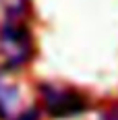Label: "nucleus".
I'll return each mask as SVG.
<instances>
[{
    "instance_id": "39448f33",
    "label": "nucleus",
    "mask_w": 118,
    "mask_h": 120,
    "mask_svg": "<svg viewBox=\"0 0 118 120\" xmlns=\"http://www.w3.org/2000/svg\"><path fill=\"white\" fill-rule=\"evenodd\" d=\"M99 120H118V104H112L110 108H106L102 112Z\"/></svg>"
},
{
    "instance_id": "f03ea898",
    "label": "nucleus",
    "mask_w": 118,
    "mask_h": 120,
    "mask_svg": "<svg viewBox=\"0 0 118 120\" xmlns=\"http://www.w3.org/2000/svg\"><path fill=\"white\" fill-rule=\"evenodd\" d=\"M42 108L50 118H75L87 110V99L71 87H60L54 83L39 85Z\"/></svg>"
},
{
    "instance_id": "20e7f679",
    "label": "nucleus",
    "mask_w": 118,
    "mask_h": 120,
    "mask_svg": "<svg viewBox=\"0 0 118 120\" xmlns=\"http://www.w3.org/2000/svg\"><path fill=\"white\" fill-rule=\"evenodd\" d=\"M4 17H25L29 12V0H0Z\"/></svg>"
},
{
    "instance_id": "f257e3e1",
    "label": "nucleus",
    "mask_w": 118,
    "mask_h": 120,
    "mask_svg": "<svg viewBox=\"0 0 118 120\" xmlns=\"http://www.w3.org/2000/svg\"><path fill=\"white\" fill-rule=\"evenodd\" d=\"M35 54L33 33L25 17H2L0 21V58L2 66L17 72L25 68Z\"/></svg>"
},
{
    "instance_id": "7ed1b4c3",
    "label": "nucleus",
    "mask_w": 118,
    "mask_h": 120,
    "mask_svg": "<svg viewBox=\"0 0 118 120\" xmlns=\"http://www.w3.org/2000/svg\"><path fill=\"white\" fill-rule=\"evenodd\" d=\"M25 108L27 106H23L21 89L12 79V71L0 66V120H17Z\"/></svg>"
}]
</instances>
